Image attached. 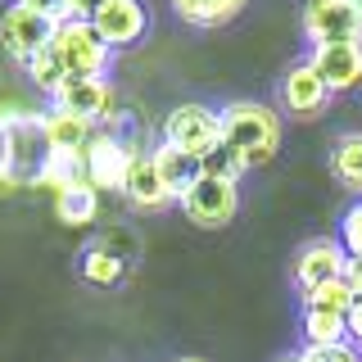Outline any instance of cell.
I'll list each match as a JSON object with an SVG mask.
<instances>
[{"instance_id":"1","label":"cell","mask_w":362,"mask_h":362,"mask_svg":"<svg viewBox=\"0 0 362 362\" xmlns=\"http://www.w3.org/2000/svg\"><path fill=\"white\" fill-rule=\"evenodd\" d=\"M222 113V150L240 163V173L263 168L281 150V118L276 109L258 105V100H235V105L218 109Z\"/></svg>"},{"instance_id":"2","label":"cell","mask_w":362,"mask_h":362,"mask_svg":"<svg viewBox=\"0 0 362 362\" xmlns=\"http://www.w3.org/2000/svg\"><path fill=\"white\" fill-rule=\"evenodd\" d=\"M50 50H54V59L64 68V82H73V77H105L109 59H113L86 18H59L54 23Z\"/></svg>"},{"instance_id":"3","label":"cell","mask_w":362,"mask_h":362,"mask_svg":"<svg viewBox=\"0 0 362 362\" xmlns=\"http://www.w3.org/2000/svg\"><path fill=\"white\" fill-rule=\"evenodd\" d=\"M163 145H173V150H181L186 158H195V168L209 158L213 150L222 145V113L209 109V105H177L168 109L163 118Z\"/></svg>"},{"instance_id":"4","label":"cell","mask_w":362,"mask_h":362,"mask_svg":"<svg viewBox=\"0 0 362 362\" xmlns=\"http://www.w3.org/2000/svg\"><path fill=\"white\" fill-rule=\"evenodd\" d=\"M181 213H186L195 226H209V231H218V226H226L235 218V209H240V186L226 177H195L186 186V195L177 199Z\"/></svg>"},{"instance_id":"5","label":"cell","mask_w":362,"mask_h":362,"mask_svg":"<svg viewBox=\"0 0 362 362\" xmlns=\"http://www.w3.org/2000/svg\"><path fill=\"white\" fill-rule=\"evenodd\" d=\"M132 145H122L113 127H95L90 136L86 154H82V168H86V186H95V195H105V190H118L127 186V168H132Z\"/></svg>"},{"instance_id":"6","label":"cell","mask_w":362,"mask_h":362,"mask_svg":"<svg viewBox=\"0 0 362 362\" xmlns=\"http://www.w3.org/2000/svg\"><path fill=\"white\" fill-rule=\"evenodd\" d=\"M303 37L313 45H362V14L349 0H308L303 5Z\"/></svg>"},{"instance_id":"7","label":"cell","mask_w":362,"mask_h":362,"mask_svg":"<svg viewBox=\"0 0 362 362\" xmlns=\"http://www.w3.org/2000/svg\"><path fill=\"white\" fill-rule=\"evenodd\" d=\"M54 109L73 113V118L90 122V127H105V122L118 118V95L105 77H73L54 90Z\"/></svg>"},{"instance_id":"8","label":"cell","mask_w":362,"mask_h":362,"mask_svg":"<svg viewBox=\"0 0 362 362\" xmlns=\"http://www.w3.org/2000/svg\"><path fill=\"white\" fill-rule=\"evenodd\" d=\"M90 28H95V37L105 41V50H127L150 32V9L141 5V0H109V5L95 9V18H90Z\"/></svg>"},{"instance_id":"9","label":"cell","mask_w":362,"mask_h":362,"mask_svg":"<svg viewBox=\"0 0 362 362\" xmlns=\"http://www.w3.org/2000/svg\"><path fill=\"white\" fill-rule=\"evenodd\" d=\"M50 37H54V18H41L23 5H9L0 14V45H5V54L14 64H28L37 50L50 45Z\"/></svg>"},{"instance_id":"10","label":"cell","mask_w":362,"mask_h":362,"mask_svg":"<svg viewBox=\"0 0 362 362\" xmlns=\"http://www.w3.org/2000/svg\"><path fill=\"white\" fill-rule=\"evenodd\" d=\"M344 263H349V254L339 249V240L335 235H322V240L299 249V258H294V286L308 299L313 290L331 286V281H344Z\"/></svg>"},{"instance_id":"11","label":"cell","mask_w":362,"mask_h":362,"mask_svg":"<svg viewBox=\"0 0 362 362\" xmlns=\"http://www.w3.org/2000/svg\"><path fill=\"white\" fill-rule=\"evenodd\" d=\"M313 73L322 77V86L331 95H344V90H358L362 86V45L349 41V45H317L313 50Z\"/></svg>"},{"instance_id":"12","label":"cell","mask_w":362,"mask_h":362,"mask_svg":"<svg viewBox=\"0 0 362 362\" xmlns=\"http://www.w3.org/2000/svg\"><path fill=\"white\" fill-rule=\"evenodd\" d=\"M281 105L290 113H299V118H317V113L331 105V90L322 86V77L313 73L308 59H299L286 77H281Z\"/></svg>"},{"instance_id":"13","label":"cell","mask_w":362,"mask_h":362,"mask_svg":"<svg viewBox=\"0 0 362 362\" xmlns=\"http://www.w3.org/2000/svg\"><path fill=\"white\" fill-rule=\"evenodd\" d=\"M41 136H45V150H68V154H86V145H90V136H95V127L82 118H73V113H64V109H50V113H41Z\"/></svg>"},{"instance_id":"14","label":"cell","mask_w":362,"mask_h":362,"mask_svg":"<svg viewBox=\"0 0 362 362\" xmlns=\"http://www.w3.org/2000/svg\"><path fill=\"white\" fill-rule=\"evenodd\" d=\"M122 195H127L136 209H163V204H168V190H163V181H158V168H154L150 154H132Z\"/></svg>"},{"instance_id":"15","label":"cell","mask_w":362,"mask_h":362,"mask_svg":"<svg viewBox=\"0 0 362 362\" xmlns=\"http://www.w3.org/2000/svg\"><path fill=\"white\" fill-rule=\"evenodd\" d=\"M173 5V14L181 23H190V28H222V23H231L249 0H168Z\"/></svg>"},{"instance_id":"16","label":"cell","mask_w":362,"mask_h":362,"mask_svg":"<svg viewBox=\"0 0 362 362\" xmlns=\"http://www.w3.org/2000/svg\"><path fill=\"white\" fill-rule=\"evenodd\" d=\"M349 344V317L326 308H303V349H339Z\"/></svg>"},{"instance_id":"17","label":"cell","mask_w":362,"mask_h":362,"mask_svg":"<svg viewBox=\"0 0 362 362\" xmlns=\"http://www.w3.org/2000/svg\"><path fill=\"white\" fill-rule=\"evenodd\" d=\"M150 158H154V168H158V181H163L168 199H181V195H186V186L199 177L195 158H186L181 150H173V145H158Z\"/></svg>"},{"instance_id":"18","label":"cell","mask_w":362,"mask_h":362,"mask_svg":"<svg viewBox=\"0 0 362 362\" xmlns=\"http://www.w3.org/2000/svg\"><path fill=\"white\" fill-rule=\"evenodd\" d=\"M54 213H59V222H68V226L95 222V213H100L95 186H86V181H73V186H64L59 195H54Z\"/></svg>"},{"instance_id":"19","label":"cell","mask_w":362,"mask_h":362,"mask_svg":"<svg viewBox=\"0 0 362 362\" xmlns=\"http://www.w3.org/2000/svg\"><path fill=\"white\" fill-rule=\"evenodd\" d=\"M331 173L344 190H354V195L362 199V132H349L339 136L335 154H331Z\"/></svg>"},{"instance_id":"20","label":"cell","mask_w":362,"mask_h":362,"mask_svg":"<svg viewBox=\"0 0 362 362\" xmlns=\"http://www.w3.org/2000/svg\"><path fill=\"white\" fill-rule=\"evenodd\" d=\"M122 272H127L122 254H113V249H105V245H90L82 254V276L90 281V286H118Z\"/></svg>"},{"instance_id":"21","label":"cell","mask_w":362,"mask_h":362,"mask_svg":"<svg viewBox=\"0 0 362 362\" xmlns=\"http://www.w3.org/2000/svg\"><path fill=\"white\" fill-rule=\"evenodd\" d=\"M23 68H28L32 86L45 90V95L54 100V90L64 86V68H59V59H54V50H50V45H45V50H37V54H32V59L23 64Z\"/></svg>"},{"instance_id":"22","label":"cell","mask_w":362,"mask_h":362,"mask_svg":"<svg viewBox=\"0 0 362 362\" xmlns=\"http://www.w3.org/2000/svg\"><path fill=\"white\" fill-rule=\"evenodd\" d=\"M303 308H326V313H339V317H349V308H354V294H349V286H344V281H331V286L313 290L308 299H303Z\"/></svg>"},{"instance_id":"23","label":"cell","mask_w":362,"mask_h":362,"mask_svg":"<svg viewBox=\"0 0 362 362\" xmlns=\"http://www.w3.org/2000/svg\"><path fill=\"white\" fill-rule=\"evenodd\" d=\"M339 249H344L349 258H362V199L358 204H349V213L339 218Z\"/></svg>"},{"instance_id":"24","label":"cell","mask_w":362,"mask_h":362,"mask_svg":"<svg viewBox=\"0 0 362 362\" xmlns=\"http://www.w3.org/2000/svg\"><path fill=\"white\" fill-rule=\"evenodd\" d=\"M199 173H204V177H226V181H240V163H235V158H231V154H226L222 145H218V150H213V154L199 163Z\"/></svg>"},{"instance_id":"25","label":"cell","mask_w":362,"mask_h":362,"mask_svg":"<svg viewBox=\"0 0 362 362\" xmlns=\"http://www.w3.org/2000/svg\"><path fill=\"white\" fill-rule=\"evenodd\" d=\"M299 362H362V349L339 344V349H299Z\"/></svg>"},{"instance_id":"26","label":"cell","mask_w":362,"mask_h":362,"mask_svg":"<svg viewBox=\"0 0 362 362\" xmlns=\"http://www.w3.org/2000/svg\"><path fill=\"white\" fill-rule=\"evenodd\" d=\"M14 5L32 9V14H41V18H54V23L64 18V0H14Z\"/></svg>"},{"instance_id":"27","label":"cell","mask_w":362,"mask_h":362,"mask_svg":"<svg viewBox=\"0 0 362 362\" xmlns=\"http://www.w3.org/2000/svg\"><path fill=\"white\" fill-rule=\"evenodd\" d=\"M109 5V0H64V18H95V9Z\"/></svg>"},{"instance_id":"28","label":"cell","mask_w":362,"mask_h":362,"mask_svg":"<svg viewBox=\"0 0 362 362\" xmlns=\"http://www.w3.org/2000/svg\"><path fill=\"white\" fill-rule=\"evenodd\" d=\"M344 286H349L354 299H362V258H349L344 263Z\"/></svg>"},{"instance_id":"29","label":"cell","mask_w":362,"mask_h":362,"mask_svg":"<svg viewBox=\"0 0 362 362\" xmlns=\"http://www.w3.org/2000/svg\"><path fill=\"white\" fill-rule=\"evenodd\" d=\"M349 344L362 349V299H354V308H349Z\"/></svg>"},{"instance_id":"30","label":"cell","mask_w":362,"mask_h":362,"mask_svg":"<svg viewBox=\"0 0 362 362\" xmlns=\"http://www.w3.org/2000/svg\"><path fill=\"white\" fill-rule=\"evenodd\" d=\"M0 173H5V122H0Z\"/></svg>"},{"instance_id":"31","label":"cell","mask_w":362,"mask_h":362,"mask_svg":"<svg viewBox=\"0 0 362 362\" xmlns=\"http://www.w3.org/2000/svg\"><path fill=\"white\" fill-rule=\"evenodd\" d=\"M349 5H354V9H358V14H362V0H349Z\"/></svg>"},{"instance_id":"32","label":"cell","mask_w":362,"mask_h":362,"mask_svg":"<svg viewBox=\"0 0 362 362\" xmlns=\"http://www.w3.org/2000/svg\"><path fill=\"white\" fill-rule=\"evenodd\" d=\"M281 362H299V354H290V358H281Z\"/></svg>"},{"instance_id":"33","label":"cell","mask_w":362,"mask_h":362,"mask_svg":"<svg viewBox=\"0 0 362 362\" xmlns=\"http://www.w3.org/2000/svg\"><path fill=\"white\" fill-rule=\"evenodd\" d=\"M177 362H204V358H177Z\"/></svg>"}]
</instances>
